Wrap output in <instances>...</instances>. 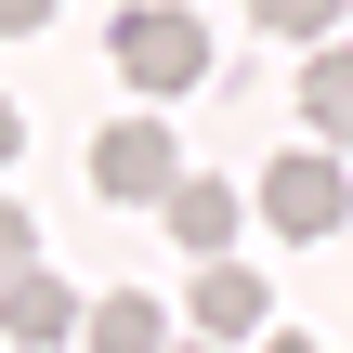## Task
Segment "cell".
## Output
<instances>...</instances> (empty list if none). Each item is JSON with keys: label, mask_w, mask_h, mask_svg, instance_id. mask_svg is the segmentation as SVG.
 <instances>
[{"label": "cell", "mask_w": 353, "mask_h": 353, "mask_svg": "<svg viewBox=\"0 0 353 353\" xmlns=\"http://www.w3.org/2000/svg\"><path fill=\"white\" fill-rule=\"evenodd\" d=\"M118 79H131V92H196V79H210V26H196L183 0H131V13H118Z\"/></svg>", "instance_id": "obj_1"}, {"label": "cell", "mask_w": 353, "mask_h": 353, "mask_svg": "<svg viewBox=\"0 0 353 353\" xmlns=\"http://www.w3.org/2000/svg\"><path fill=\"white\" fill-rule=\"evenodd\" d=\"M262 223H275V236H301V249H314V236H341V223H353L341 157H327V144H288V157L262 170Z\"/></svg>", "instance_id": "obj_2"}, {"label": "cell", "mask_w": 353, "mask_h": 353, "mask_svg": "<svg viewBox=\"0 0 353 353\" xmlns=\"http://www.w3.org/2000/svg\"><path fill=\"white\" fill-rule=\"evenodd\" d=\"M170 183H183V144H170L157 118H118V131L92 144V196H118V210H170Z\"/></svg>", "instance_id": "obj_3"}, {"label": "cell", "mask_w": 353, "mask_h": 353, "mask_svg": "<svg viewBox=\"0 0 353 353\" xmlns=\"http://www.w3.org/2000/svg\"><path fill=\"white\" fill-rule=\"evenodd\" d=\"M262 314H275V288L223 249V262H196V341H262Z\"/></svg>", "instance_id": "obj_4"}, {"label": "cell", "mask_w": 353, "mask_h": 353, "mask_svg": "<svg viewBox=\"0 0 353 353\" xmlns=\"http://www.w3.org/2000/svg\"><path fill=\"white\" fill-rule=\"evenodd\" d=\"M301 131H314V144H353V39L301 52Z\"/></svg>", "instance_id": "obj_5"}, {"label": "cell", "mask_w": 353, "mask_h": 353, "mask_svg": "<svg viewBox=\"0 0 353 353\" xmlns=\"http://www.w3.org/2000/svg\"><path fill=\"white\" fill-rule=\"evenodd\" d=\"M79 341H92V353H170V314H157L144 288H105V301L79 314Z\"/></svg>", "instance_id": "obj_6"}, {"label": "cell", "mask_w": 353, "mask_h": 353, "mask_svg": "<svg viewBox=\"0 0 353 353\" xmlns=\"http://www.w3.org/2000/svg\"><path fill=\"white\" fill-rule=\"evenodd\" d=\"M170 236H183L196 262H223V236H236V183H210V170H183V183H170Z\"/></svg>", "instance_id": "obj_7"}, {"label": "cell", "mask_w": 353, "mask_h": 353, "mask_svg": "<svg viewBox=\"0 0 353 353\" xmlns=\"http://www.w3.org/2000/svg\"><path fill=\"white\" fill-rule=\"evenodd\" d=\"M65 327H79V301H65V275H39V262H26V275L0 288V341H65Z\"/></svg>", "instance_id": "obj_8"}, {"label": "cell", "mask_w": 353, "mask_h": 353, "mask_svg": "<svg viewBox=\"0 0 353 353\" xmlns=\"http://www.w3.org/2000/svg\"><path fill=\"white\" fill-rule=\"evenodd\" d=\"M249 13H262L275 39H314V26H341V0H249Z\"/></svg>", "instance_id": "obj_9"}, {"label": "cell", "mask_w": 353, "mask_h": 353, "mask_svg": "<svg viewBox=\"0 0 353 353\" xmlns=\"http://www.w3.org/2000/svg\"><path fill=\"white\" fill-rule=\"evenodd\" d=\"M26 262H39V223H26V210H13V196H0V288H13V275H26Z\"/></svg>", "instance_id": "obj_10"}, {"label": "cell", "mask_w": 353, "mask_h": 353, "mask_svg": "<svg viewBox=\"0 0 353 353\" xmlns=\"http://www.w3.org/2000/svg\"><path fill=\"white\" fill-rule=\"evenodd\" d=\"M26 26H52V0H0V39H26Z\"/></svg>", "instance_id": "obj_11"}, {"label": "cell", "mask_w": 353, "mask_h": 353, "mask_svg": "<svg viewBox=\"0 0 353 353\" xmlns=\"http://www.w3.org/2000/svg\"><path fill=\"white\" fill-rule=\"evenodd\" d=\"M13 144H26V118H13V105H0V170H13Z\"/></svg>", "instance_id": "obj_12"}, {"label": "cell", "mask_w": 353, "mask_h": 353, "mask_svg": "<svg viewBox=\"0 0 353 353\" xmlns=\"http://www.w3.org/2000/svg\"><path fill=\"white\" fill-rule=\"evenodd\" d=\"M262 353H314V341H262Z\"/></svg>", "instance_id": "obj_13"}, {"label": "cell", "mask_w": 353, "mask_h": 353, "mask_svg": "<svg viewBox=\"0 0 353 353\" xmlns=\"http://www.w3.org/2000/svg\"><path fill=\"white\" fill-rule=\"evenodd\" d=\"M170 353H223V341H170Z\"/></svg>", "instance_id": "obj_14"}]
</instances>
